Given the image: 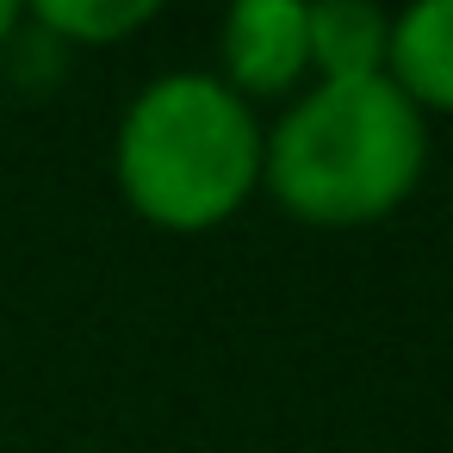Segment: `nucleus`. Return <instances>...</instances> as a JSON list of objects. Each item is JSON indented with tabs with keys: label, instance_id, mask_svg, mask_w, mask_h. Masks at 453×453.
Segmentation results:
<instances>
[{
	"label": "nucleus",
	"instance_id": "423d86ee",
	"mask_svg": "<svg viewBox=\"0 0 453 453\" xmlns=\"http://www.w3.org/2000/svg\"><path fill=\"white\" fill-rule=\"evenodd\" d=\"M26 19L75 57V50H112V44L150 32L162 19V7L156 0H38V7H26Z\"/></svg>",
	"mask_w": 453,
	"mask_h": 453
},
{
	"label": "nucleus",
	"instance_id": "7ed1b4c3",
	"mask_svg": "<svg viewBox=\"0 0 453 453\" xmlns=\"http://www.w3.org/2000/svg\"><path fill=\"white\" fill-rule=\"evenodd\" d=\"M211 75L261 106H286L311 88V44H304V0H236L218 19V57Z\"/></svg>",
	"mask_w": 453,
	"mask_h": 453
},
{
	"label": "nucleus",
	"instance_id": "f257e3e1",
	"mask_svg": "<svg viewBox=\"0 0 453 453\" xmlns=\"http://www.w3.org/2000/svg\"><path fill=\"white\" fill-rule=\"evenodd\" d=\"M428 119L385 81H311L267 119L261 193L311 230H366L428 174Z\"/></svg>",
	"mask_w": 453,
	"mask_h": 453
},
{
	"label": "nucleus",
	"instance_id": "f03ea898",
	"mask_svg": "<svg viewBox=\"0 0 453 453\" xmlns=\"http://www.w3.org/2000/svg\"><path fill=\"white\" fill-rule=\"evenodd\" d=\"M267 119L211 69L150 75L112 131L119 199L168 236H205L261 199Z\"/></svg>",
	"mask_w": 453,
	"mask_h": 453
},
{
	"label": "nucleus",
	"instance_id": "0eeeda50",
	"mask_svg": "<svg viewBox=\"0 0 453 453\" xmlns=\"http://www.w3.org/2000/svg\"><path fill=\"white\" fill-rule=\"evenodd\" d=\"M19 19H26V7L19 0H0V50L13 44V32H19Z\"/></svg>",
	"mask_w": 453,
	"mask_h": 453
},
{
	"label": "nucleus",
	"instance_id": "20e7f679",
	"mask_svg": "<svg viewBox=\"0 0 453 453\" xmlns=\"http://www.w3.org/2000/svg\"><path fill=\"white\" fill-rule=\"evenodd\" d=\"M385 81L422 119H453V0H410L391 13Z\"/></svg>",
	"mask_w": 453,
	"mask_h": 453
},
{
	"label": "nucleus",
	"instance_id": "39448f33",
	"mask_svg": "<svg viewBox=\"0 0 453 453\" xmlns=\"http://www.w3.org/2000/svg\"><path fill=\"white\" fill-rule=\"evenodd\" d=\"M304 44H311V81L385 75L391 13L372 0H317V7H304Z\"/></svg>",
	"mask_w": 453,
	"mask_h": 453
}]
</instances>
